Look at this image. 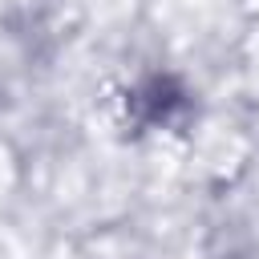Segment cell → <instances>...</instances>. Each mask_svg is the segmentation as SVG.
Listing matches in <instances>:
<instances>
[{
	"label": "cell",
	"instance_id": "obj_1",
	"mask_svg": "<svg viewBox=\"0 0 259 259\" xmlns=\"http://www.w3.org/2000/svg\"><path fill=\"white\" fill-rule=\"evenodd\" d=\"M130 105H134V113H138V121H146V125H170V121H178L182 113H186V89L174 81V77H146L134 93H130Z\"/></svg>",
	"mask_w": 259,
	"mask_h": 259
}]
</instances>
